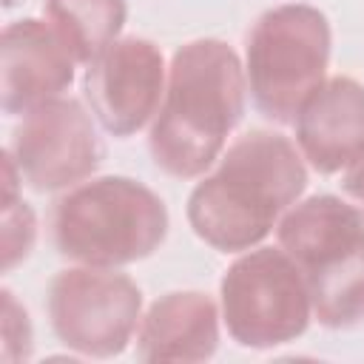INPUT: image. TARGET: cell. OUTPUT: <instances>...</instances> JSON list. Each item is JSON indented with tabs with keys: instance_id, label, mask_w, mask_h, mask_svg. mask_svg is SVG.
I'll list each match as a JSON object with an SVG mask.
<instances>
[{
	"instance_id": "7",
	"label": "cell",
	"mask_w": 364,
	"mask_h": 364,
	"mask_svg": "<svg viewBox=\"0 0 364 364\" xmlns=\"http://www.w3.org/2000/svg\"><path fill=\"white\" fill-rule=\"evenodd\" d=\"M9 154L28 188L51 193L85 182L102 162V142L88 111L74 97H57L23 114Z\"/></svg>"
},
{
	"instance_id": "14",
	"label": "cell",
	"mask_w": 364,
	"mask_h": 364,
	"mask_svg": "<svg viewBox=\"0 0 364 364\" xmlns=\"http://www.w3.org/2000/svg\"><path fill=\"white\" fill-rule=\"evenodd\" d=\"M43 14L74 63L91 65L119 40L128 0H43Z\"/></svg>"
},
{
	"instance_id": "8",
	"label": "cell",
	"mask_w": 364,
	"mask_h": 364,
	"mask_svg": "<svg viewBox=\"0 0 364 364\" xmlns=\"http://www.w3.org/2000/svg\"><path fill=\"white\" fill-rule=\"evenodd\" d=\"M85 100L97 122L114 136L142 131L165 97V60L156 43L122 37L111 43L82 77Z\"/></svg>"
},
{
	"instance_id": "5",
	"label": "cell",
	"mask_w": 364,
	"mask_h": 364,
	"mask_svg": "<svg viewBox=\"0 0 364 364\" xmlns=\"http://www.w3.org/2000/svg\"><path fill=\"white\" fill-rule=\"evenodd\" d=\"M219 301L230 338L250 350L296 341L313 316L304 273L282 247L239 256L219 282Z\"/></svg>"
},
{
	"instance_id": "1",
	"label": "cell",
	"mask_w": 364,
	"mask_h": 364,
	"mask_svg": "<svg viewBox=\"0 0 364 364\" xmlns=\"http://www.w3.org/2000/svg\"><path fill=\"white\" fill-rule=\"evenodd\" d=\"M307 188L301 151L276 131H247L188 196L191 230L219 253L256 247Z\"/></svg>"
},
{
	"instance_id": "17",
	"label": "cell",
	"mask_w": 364,
	"mask_h": 364,
	"mask_svg": "<svg viewBox=\"0 0 364 364\" xmlns=\"http://www.w3.org/2000/svg\"><path fill=\"white\" fill-rule=\"evenodd\" d=\"M341 191L364 210V151L341 171Z\"/></svg>"
},
{
	"instance_id": "6",
	"label": "cell",
	"mask_w": 364,
	"mask_h": 364,
	"mask_svg": "<svg viewBox=\"0 0 364 364\" xmlns=\"http://www.w3.org/2000/svg\"><path fill=\"white\" fill-rule=\"evenodd\" d=\"M48 318L68 350L88 358H111L139 330L142 290L114 267H68L51 279Z\"/></svg>"
},
{
	"instance_id": "10",
	"label": "cell",
	"mask_w": 364,
	"mask_h": 364,
	"mask_svg": "<svg viewBox=\"0 0 364 364\" xmlns=\"http://www.w3.org/2000/svg\"><path fill=\"white\" fill-rule=\"evenodd\" d=\"M296 145L324 176L344 171L364 151V85L353 77L324 80L299 108Z\"/></svg>"
},
{
	"instance_id": "13",
	"label": "cell",
	"mask_w": 364,
	"mask_h": 364,
	"mask_svg": "<svg viewBox=\"0 0 364 364\" xmlns=\"http://www.w3.org/2000/svg\"><path fill=\"white\" fill-rule=\"evenodd\" d=\"M318 324L330 330L364 321V233L301 270Z\"/></svg>"
},
{
	"instance_id": "3",
	"label": "cell",
	"mask_w": 364,
	"mask_h": 364,
	"mask_svg": "<svg viewBox=\"0 0 364 364\" xmlns=\"http://www.w3.org/2000/svg\"><path fill=\"white\" fill-rule=\"evenodd\" d=\"M168 208L131 176H97L68 188L54 205L60 256L91 267H122L148 259L168 236Z\"/></svg>"
},
{
	"instance_id": "11",
	"label": "cell",
	"mask_w": 364,
	"mask_h": 364,
	"mask_svg": "<svg viewBox=\"0 0 364 364\" xmlns=\"http://www.w3.org/2000/svg\"><path fill=\"white\" fill-rule=\"evenodd\" d=\"M219 347V307L199 290H173L159 296L136 330V358L208 361Z\"/></svg>"
},
{
	"instance_id": "4",
	"label": "cell",
	"mask_w": 364,
	"mask_h": 364,
	"mask_svg": "<svg viewBox=\"0 0 364 364\" xmlns=\"http://www.w3.org/2000/svg\"><path fill=\"white\" fill-rule=\"evenodd\" d=\"M330 46V23L316 6L282 3L267 9L245 46L253 105L279 125L293 122L304 100L327 80Z\"/></svg>"
},
{
	"instance_id": "15",
	"label": "cell",
	"mask_w": 364,
	"mask_h": 364,
	"mask_svg": "<svg viewBox=\"0 0 364 364\" xmlns=\"http://www.w3.org/2000/svg\"><path fill=\"white\" fill-rule=\"evenodd\" d=\"M37 236V222L31 208L17 196H3V267L11 270L28 256Z\"/></svg>"
},
{
	"instance_id": "16",
	"label": "cell",
	"mask_w": 364,
	"mask_h": 364,
	"mask_svg": "<svg viewBox=\"0 0 364 364\" xmlns=\"http://www.w3.org/2000/svg\"><path fill=\"white\" fill-rule=\"evenodd\" d=\"M31 355V321L14 301V293L3 290V361H26Z\"/></svg>"
},
{
	"instance_id": "2",
	"label": "cell",
	"mask_w": 364,
	"mask_h": 364,
	"mask_svg": "<svg viewBox=\"0 0 364 364\" xmlns=\"http://www.w3.org/2000/svg\"><path fill=\"white\" fill-rule=\"evenodd\" d=\"M245 97V65L228 43L202 37L176 48L148 136L154 165L176 179L202 176L239 125Z\"/></svg>"
},
{
	"instance_id": "12",
	"label": "cell",
	"mask_w": 364,
	"mask_h": 364,
	"mask_svg": "<svg viewBox=\"0 0 364 364\" xmlns=\"http://www.w3.org/2000/svg\"><path fill=\"white\" fill-rule=\"evenodd\" d=\"M364 233V210L333 193H316L287 208L276 225L279 247L304 270L324 253Z\"/></svg>"
},
{
	"instance_id": "9",
	"label": "cell",
	"mask_w": 364,
	"mask_h": 364,
	"mask_svg": "<svg viewBox=\"0 0 364 364\" xmlns=\"http://www.w3.org/2000/svg\"><path fill=\"white\" fill-rule=\"evenodd\" d=\"M74 57L46 20H14L0 37V108L23 117L63 97L74 82Z\"/></svg>"
}]
</instances>
